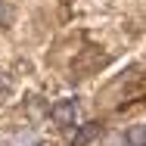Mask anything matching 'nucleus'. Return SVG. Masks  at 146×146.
Here are the masks:
<instances>
[{
  "label": "nucleus",
  "instance_id": "1",
  "mask_svg": "<svg viewBox=\"0 0 146 146\" xmlns=\"http://www.w3.org/2000/svg\"><path fill=\"white\" fill-rule=\"evenodd\" d=\"M103 62H106V56H103L96 47H84V50H81V56L75 59V65H72V72H75L72 78H87V75H93Z\"/></svg>",
  "mask_w": 146,
  "mask_h": 146
},
{
  "label": "nucleus",
  "instance_id": "2",
  "mask_svg": "<svg viewBox=\"0 0 146 146\" xmlns=\"http://www.w3.org/2000/svg\"><path fill=\"white\" fill-rule=\"evenodd\" d=\"M50 118H53V124H59V127L75 124V118H78V103H75V100H56V103L50 106Z\"/></svg>",
  "mask_w": 146,
  "mask_h": 146
},
{
  "label": "nucleus",
  "instance_id": "3",
  "mask_svg": "<svg viewBox=\"0 0 146 146\" xmlns=\"http://www.w3.org/2000/svg\"><path fill=\"white\" fill-rule=\"evenodd\" d=\"M93 137H100V124H96V121H90V124H84V127L78 131V137H75V146H84V143H90Z\"/></svg>",
  "mask_w": 146,
  "mask_h": 146
},
{
  "label": "nucleus",
  "instance_id": "4",
  "mask_svg": "<svg viewBox=\"0 0 146 146\" xmlns=\"http://www.w3.org/2000/svg\"><path fill=\"white\" fill-rule=\"evenodd\" d=\"M127 143L131 146H146V124H131L127 127Z\"/></svg>",
  "mask_w": 146,
  "mask_h": 146
},
{
  "label": "nucleus",
  "instance_id": "5",
  "mask_svg": "<svg viewBox=\"0 0 146 146\" xmlns=\"http://www.w3.org/2000/svg\"><path fill=\"white\" fill-rule=\"evenodd\" d=\"M103 146H131V143H127V134L112 131V134H106V137H103Z\"/></svg>",
  "mask_w": 146,
  "mask_h": 146
},
{
  "label": "nucleus",
  "instance_id": "6",
  "mask_svg": "<svg viewBox=\"0 0 146 146\" xmlns=\"http://www.w3.org/2000/svg\"><path fill=\"white\" fill-rule=\"evenodd\" d=\"M6 22H9V6L0 0V25H6Z\"/></svg>",
  "mask_w": 146,
  "mask_h": 146
}]
</instances>
